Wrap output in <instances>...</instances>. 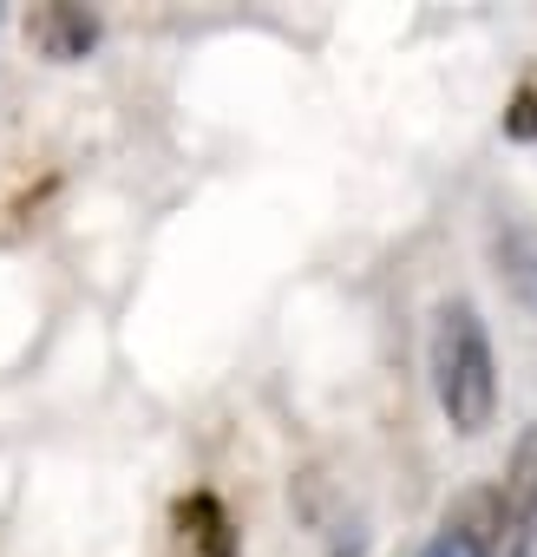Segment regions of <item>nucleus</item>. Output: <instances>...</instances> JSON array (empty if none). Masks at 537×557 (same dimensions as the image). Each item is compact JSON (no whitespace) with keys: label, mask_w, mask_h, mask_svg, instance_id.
<instances>
[{"label":"nucleus","mask_w":537,"mask_h":557,"mask_svg":"<svg viewBox=\"0 0 537 557\" xmlns=\"http://www.w3.org/2000/svg\"><path fill=\"white\" fill-rule=\"evenodd\" d=\"M433 394L452 433L478 440L498 413V361H491V335L478 322V309L465 296H446L433 309Z\"/></svg>","instance_id":"f257e3e1"},{"label":"nucleus","mask_w":537,"mask_h":557,"mask_svg":"<svg viewBox=\"0 0 537 557\" xmlns=\"http://www.w3.org/2000/svg\"><path fill=\"white\" fill-rule=\"evenodd\" d=\"M498 550H504V498H498V485H472L446 505V518L420 557H498Z\"/></svg>","instance_id":"f03ea898"},{"label":"nucleus","mask_w":537,"mask_h":557,"mask_svg":"<svg viewBox=\"0 0 537 557\" xmlns=\"http://www.w3.org/2000/svg\"><path fill=\"white\" fill-rule=\"evenodd\" d=\"M21 34H27V47H34L47 66H79V60L99 47L105 27H99L92 8H73V0H40V8H27Z\"/></svg>","instance_id":"7ed1b4c3"},{"label":"nucleus","mask_w":537,"mask_h":557,"mask_svg":"<svg viewBox=\"0 0 537 557\" xmlns=\"http://www.w3.org/2000/svg\"><path fill=\"white\" fill-rule=\"evenodd\" d=\"M491 275L504 283V296L537 322V223L524 210H498L491 216Z\"/></svg>","instance_id":"20e7f679"},{"label":"nucleus","mask_w":537,"mask_h":557,"mask_svg":"<svg viewBox=\"0 0 537 557\" xmlns=\"http://www.w3.org/2000/svg\"><path fill=\"white\" fill-rule=\"evenodd\" d=\"M498 498H504V550L511 557H537V420L517 433Z\"/></svg>","instance_id":"39448f33"},{"label":"nucleus","mask_w":537,"mask_h":557,"mask_svg":"<svg viewBox=\"0 0 537 557\" xmlns=\"http://www.w3.org/2000/svg\"><path fill=\"white\" fill-rule=\"evenodd\" d=\"M177 531H184V544L197 550V557H236L242 544H236V524H229V511H223V498L216 492H190V498H177Z\"/></svg>","instance_id":"423d86ee"},{"label":"nucleus","mask_w":537,"mask_h":557,"mask_svg":"<svg viewBox=\"0 0 537 557\" xmlns=\"http://www.w3.org/2000/svg\"><path fill=\"white\" fill-rule=\"evenodd\" d=\"M504 138L511 145H537V66H524L517 73V86H511V99H504Z\"/></svg>","instance_id":"0eeeda50"},{"label":"nucleus","mask_w":537,"mask_h":557,"mask_svg":"<svg viewBox=\"0 0 537 557\" xmlns=\"http://www.w3.org/2000/svg\"><path fill=\"white\" fill-rule=\"evenodd\" d=\"M335 557H361V550H335Z\"/></svg>","instance_id":"6e6552de"}]
</instances>
